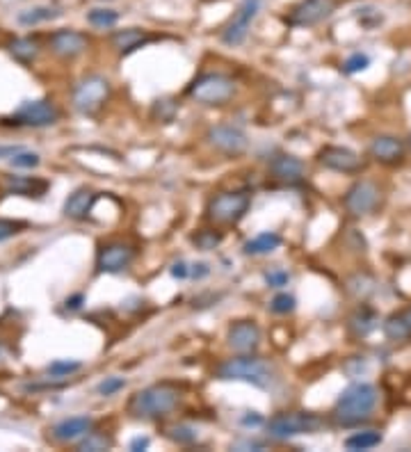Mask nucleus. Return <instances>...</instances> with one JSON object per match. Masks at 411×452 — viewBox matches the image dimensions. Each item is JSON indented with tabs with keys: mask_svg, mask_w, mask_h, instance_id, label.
<instances>
[{
	"mask_svg": "<svg viewBox=\"0 0 411 452\" xmlns=\"http://www.w3.org/2000/svg\"><path fill=\"white\" fill-rule=\"evenodd\" d=\"M9 162L14 164V167H23V169H32L39 164V155L32 153V151H16L12 158H9Z\"/></svg>",
	"mask_w": 411,
	"mask_h": 452,
	"instance_id": "32",
	"label": "nucleus"
},
{
	"mask_svg": "<svg viewBox=\"0 0 411 452\" xmlns=\"http://www.w3.org/2000/svg\"><path fill=\"white\" fill-rule=\"evenodd\" d=\"M9 51H12V55L18 62H30L37 55V44L32 39H14Z\"/></svg>",
	"mask_w": 411,
	"mask_h": 452,
	"instance_id": "29",
	"label": "nucleus"
},
{
	"mask_svg": "<svg viewBox=\"0 0 411 452\" xmlns=\"http://www.w3.org/2000/svg\"><path fill=\"white\" fill-rule=\"evenodd\" d=\"M135 258V249L126 243H110L98 252L96 258V265L100 272H107V274H117V272H124L128 265L133 263Z\"/></svg>",
	"mask_w": 411,
	"mask_h": 452,
	"instance_id": "12",
	"label": "nucleus"
},
{
	"mask_svg": "<svg viewBox=\"0 0 411 452\" xmlns=\"http://www.w3.org/2000/svg\"><path fill=\"white\" fill-rule=\"evenodd\" d=\"M374 322H377V318H374V313H372L370 309H361L359 313H356V316H352L350 325H352V329H354L359 336H365L368 331L374 329Z\"/></svg>",
	"mask_w": 411,
	"mask_h": 452,
	"instance_id": "28",
	"label": "nucleus"
},
{
	"mask_svg": "<svg viewBox=\"0 0 411 452\" xmlns=\"http://www.w3.org/2000/svg\"><path fill=\"white\" fill-rule=\"evenodd\" d=\"M110 98V82L103 76L82 78L73 89V108L82 115H94Z\"/></svg>",
	"mask_w": 411,
	"mask_h": 452,
	"instance_id": "7",
	"label": "nucleus"
},
{
	"mask_svg": "<svg viewBox=\"0 0 411 452\" xmlns=\"http://www.w3.org/2000/svg\"><path fill=\"white\" fill-rule=\"evenodd\" d=\"M126 386V380L124 377H105L103 382L98 384V395H103V398H107V395H115L119 393Z\"/></svg>",
	"mask_w": 411,
	"mask_h": 452,
	"instance_id": "33",
	"label": "nucleus"
},
{
	"mask_svg": "<svg viewBox=\"0 0 411 452\" xmlns=\"http://www.w3.org/2000/svg\"><path fill=\"white\" fill-rule=\"evenodd\" d=\"M384 334L389 340H409L411 338V306L398 313H391L384 322Z\"/></svg>",
	"mask_w": 411,
	"mask_h": 452,
	"instance_id": "19",
	"label": "nucleus"
},
{
	"mask_svg": "<svg viewBox=\"0 0 411 452\" xmlns=\"http://www.w3.org/2000/svg\"><path fill=\"white\" fill-rule=\"evenodd\" d=\"M171 432V439L174 441H178V444H192V441L197 439V434L192 432L190 427H174V430H169Z\"/></svg>",
	"mask_w": 411,
	"mask_h": 452,
	"instance_id": "38",
	"label": "nucleus"
},
{
	"mask_svg": "<svg viewBox=\"0 0 411 452\" xmlns=\"http://www.w3.org/2000/svg\"><path fill=\"white\" fill-rule=\"evenodd\" d=\"M23 224H18V222H9V219H0V243L7 238H12L18 233V228H21Z\"/></svg>",
	"mask_w": 411,
	"mask_h": 452,
	"instance_id": "39",
	"label": "nucleus"
},
{
	"mask_svg": "<svg viewBox=\"0 0 411 452\" xmlns=\"http://www.w3.org/2000/svg\"><path fill=\"white\" fill-rule=\"evenodd\" d=\"M146 448H149V439H146V437H137V439L131 441V450H135V452L146 450Z\"/></svg>",
	"mask_w": 411,
	"mask_h": 452,
	"instance_id": "43",
	"label": "nucleus"
},
{
	"mask_svg": "<svg viewBox=\"0 0 411 452\" xmlns=\"http://www.w3.org/2000/svg\"><path fill=\"white\" fill-rule=\"evenodd\" d=\"M270 309L274 313H279V316H283V313H290L292 309H295V297L288 295V292H281V295H277V297L272 299Z\"/></svg>",
	"mask_w": 411,
	"mask_h": 452,
	"instance_id": "34",
	"label": "nucleus"
},
{
	"mask_svg": "<svg viewBox=\"0 0 411 452\" xmlns=\"http://www.w3.org/2000/svg\"><path fill=\"white\" fill-rule=\"evenodd\" d=\"M377 407V389L372 384H352L341 393L332 411L334 422L341 427L361 425L370 418L372 409Z\"/></svg>",
	"mask_w": 411,
	"mask_h": 452,
	"instance_id": "1",
	"label": "nucleus"
},
{
	"mask_svg": "<svg viewBox=\"0 0 411 452\" xmlns=\"http://www.w3.org/2000/svg\"><path fill=\"white\" fill-rule=\"evenodd\" d=\"M242 422H244V425H259V422H261V416H259V413H254V416H244V418H242Z\"/></svg>",
	"mask_w": 411,
	"mask_h": 452,
	"instance_id": "45",
	"label": "nucleus"
},
{
	"mask_svg": "<svg viewBox=\"0 0 411 452\" xmlns=\"http://www.w3.org/2000/svg\"><path fill=\"white\" fill-rule=\"evenodd\" d=\"M188 94L201 105H224L235 94V80L224 73H204L192 82Z\"/></svg>",
	"mask_w": 411,
	"mask_h": 452,
	"instance_id": "5",
	"label": "nucleus"
},
{
	"mask_svg": "<svg viewBox=\"0 0 411 452\" xmlns=\"http://www.w3.org/2000/svg\"><path fill=\"white\" fill-rule=\"evenodd\" d=\"M261 343V329L256 322L252 320H237L228 327V345H231L235 352L247 354L254 352Z\"/></svg>",
	"mask_w": 411,
	"mask_h": 452,
	"instance_id": "15",
	"label": "nucleus"
},
{
	"mask_svg": "<svg viewBox=\"0 0 411 452\" xmlns=\"http://www.w3.org/2000/svg\"><path fill=\"white\" fill-rule=\"evenodd\" d=\"M94 201H96L94 192L87 190V188H80L67 199V204H64V215L71 217V219H85L91 213Z\"/></svg>",
	"mask_w": 411,
	"mask_h": 452,
	"instance_id": "20",
	"label": "nucleus"
},
{
	"mask_svg": "<svg viewBox=\"0 0 411 452\" xmlns=\"http://www.w3.org/2000/svg\"><path fill=\"white\" fill-rule=\"evenodd\" d=\"M80 370V363L78 361H55L48 366V373L53 377H69L71 373Z\"/></svg>",
	"mask_w": 411,
	"mask_h": 452,
	"instance_id": "36",
	"label": "nucleus"
},
{
	"mask_svg": "<svg viewBox=\"0 0 411 452\" xmlns=\"http://www.w3.org/2000/svg\"><path fill=\"white\" fill-rule=\"evenodd\" d=\"M5 190L23 197H41L48 190V183L30 176H5Z\"/></svg>",
	"mask_w": 411,
	"mask_h": 452,
	"instance_id": "21",
	"label": "nucleus"
},
{
	"mask_svg": "<svg viewBox=\"0 0 411 452\" xmlns=\"http://www.w3.org/2000/svg\"><path fill=\"white\" fill-rule=\"evenodd\" d=\"M381 444V434L379 432H356V434L352 437H347L345 439V448L347 450H370L374 446H379Z\"/></svg>",
	"mask_w": 411,
	"mask_h": 452,
	"instance_id": "25",
	"label": "nucleus"
},
{
	"mask_svg": "<svg viewBox=\"0 0 411 452\" xmlns=\"http://www.w3.org/2000/svg\"><path fill=\"white\" fill-rule=\"evenodd\" d=\"M379 197H381V192L372 181H356L354 186L347 190L343 204H345V210L350 215L363 217L379 206Z\"/></svg>",
	"mask_w": 411,
	"mask_h": 452,
	"instance_id": "10",
	"label": "nucleus"
},
{
	"mask_svg": "<svg viewBox=\"0 0 411 452\" xmlns=\"http://www.w3.org/2000/svg\"><path fill=\"white\" fill-rule=\"evenodd\" d=\"M208 272H210V270H208L206 263H197V265H192L190 276H195V279H201V276H206Z\"/></svg>",
	"mask_w": 411,
	"mask_h": 452,
	"instance_id": "41",
	"label": "nucleus"
},
{
	"mask_svg": "<svg viewBox=\"0 0 411 452\" xmlns=\"http://www.w3.org/2000/svg\"><path fill=\"white\" fill-rule=\"evenodd\" d=\"M370 155L377 162L396 164L405 158V144L393 135H379V137H374L372 144H370Z\"/></svg>",
	"mask_w": 411,
	"mask_h": 452,
	"instance_id": "16",
	"label": "nucleus"
},
{
	"mask_svg": "<svg viewBox=\"0 0 411 452\" xmlns=\"http://www.w3.org/2000/svg\"><path fill=\"white\" fill-rule=\"evenodd\" d=\"M206 140L210 146H215L217 151H222L226 155H240L247 151V135L242 131H237L233 126H215L210 128Z\"/></svg>",
	"mask_w": 411,
	"mask_h": 452,
	"instance_id": "13",
	"label": "nucleus"
},
{
	"mask_svg": "<svg viewBox=\"0 0 411 452\" xmlns=\"http://www.w3.org/2000/svg\"><path fill=\"white\" fill-rule=\"evenodd\" d=\"M112 446V439L100 432H87V439L78 446V450H105Z\"/></svg>",
	"mask_w": 411,
	"mask_h": 452,
	"instance_id": "31",
	"label": "nucleus"
},
{
	"mask_svg": "<svg viewBox=\"0 0 411 452\" xmlns=\"http://www.w3.org/2000/svg\"><path fill=\"white\" fill-rule=\"evenodd\" d=\"M261 3L263 0H242L233 18L222 30V41L226 46H240L247 39V34L252 30V21L261 12Z\"/></svg>",
	"mask_w": 411,
	"mask_h": 452,
	"instance_id": "9",
	"label": "nucleus"
},
{
	"mask_svg": "<svg viewBox=\"0 0 411 452\" xmlns=\"http://www.w3.org/2000/svg\"><path fill=\"white\" fill-rule=\"evenodd\" d=\"M171 276H176V279H185V276H190V267L185 263H176L171 267Z\"/></svg>",
	"mask_w": 411,
	"mask_h": 452,
	"instance_id": "40",
	"label": "nucleus"
},
{
	"mask_svg": "<svg viewBox=\"0 0 411 452\" xmlns=\"http://www.w3.org/2000/svg\"><path fill=\"white\" fill-rule=\"evenodd\" d=\"M82 302H85V295H73V297H67V309H71V311H76V309H80L82 306Z\"/></svg>",
	"mask_w": 411,
	"mask_h": 452,
	"instance_id": "42",
	"label": "nucleus"
},
{
	"mask_svg": "<svg viewBox=\"0 0 411 452\" xmlns=\"http://www.w3.org/2000/svg\"><path fill=\"white\" fill-rule=\"evenodd\" d=\"M149 41L144 30H137V27H128V30H119L112 34V44L115 49H119L122 53H131L135 49H140L142 44Z\"/></svg>",
	"mask_w": 411,
	"mask_h": 452,
	"instance_id": "23",
	"label": "nucleus"
},
{
	"mask_svg": "<svg viewBox=\"0 0 411 452\" xmlns=\"http://www.w3.org/2000/svg\"><path fill=\"white\" fill-rule=\"evenodd\" d=\"M51 49L60 58H76L87 49V37L76 30H58L51 37Z\"/></svg>",
	"mask_w": 411,
	"mask_h": 452,
	"instance_id": "17",
	"label": "nucleus"
},
{
	"mask_svg": "<svg viewBox=\"0 0 411 452\" xmlns=\"http://www.w3.org/2000/svg\"><path fill=\"white\" fill-rule=\"evenodd\" d=\"M325 425V420L318 416V413H308V411H286V413H277L274 418L268 422V432L274 439H290V437H299V434H313L320 427Z\"/></svg>",
	"mask_w": 411,
	"mask_h": 452,
	"instance_id": "6",
	"label": "nucleus"
},
{
	"mask_svg": "<svg viewBox=\"0 0 411 452\" xmlns=\"http://www.w3.org/2000/svg\"><path fill=\"white\" fill-rule=\"evenodd\" d=\"M55 119H58V110H55L51 101H27V103L18 108L12 117H5L3 124L41 128V126L55 124Z\"/></svg>",
	"mask_w": 411,
	"mask_h": 452,
	"instance_id": "8",
	"label": "nucleus"
},
{
	"mask_svg": "<svg viewBox=\"0 0 411 452\" xmlns=\"http://www.w3.org/2000/svg\"><path fill=\"white\" fill-rule=\"evenodd\" d=\"M279 245H281V235L272 233V231H265V233L256 235L254 240H249V243L244 245V254H249V256L270 254L274 249H279Z\"/></svg>",
	"mask_w": 411,
	"mask_h": 452,
	"instance_id": "24",
	"label": "nucleus"
},
{
	"mask_svg": "<svg viewBox=\"0 0 411 452\" xmlns=\"http://www.w3.org/2000/svg\"><path fill=\"white\" fill-rule=\"evenodd\" d=\"M318 160L320 164H325L327 169L341 172V174H356L363 167L359 155L350 149H343V146H325V149L318 153Z\"/></svg>",
	"mask_w": 411,
	"mask_h": 452,
	"instance_id": "14",
	"label": "nucleus"
},
{
	"mask_svg": "<svg viewBox=\"0 0 411 452\" xmlns=\"http://www.w3.org/2000/svg\"><path fill=\"white\" fill-rule=\"evenodd\" d=\"M265 281H268L270 288H283V285H288L290 281V274L286 270H279V267H274L268 274H265Z\"/></svg>",
	"mask_w": 411,
	"mask_h": 452,
	"instance_id": "37",
	"label": "nucleus"
},
{
	"mask_svg": "<svg viewBox=\"0 0 411 452\" xmlns=\"http://www.w3.org/2000/svg\"><path fill=\"white\" fill-rule=\"evenodd\" d=\"M87 21H89L91 25H94V27H100V30H107V27L117 25L119 14L115 12V9L96 7V9H91V12L87 14Z\"/></svg>",
	"mask_w": 411,
	"mask_h": 452,
	"instance_id": "27",
	"label": "nucleus"
},
{
	"mask_svg": "<svg viewBox=\"0 0 411 452\" xmlns=\"http://www.w3.org/2000/svg\"><path fill=\"white\" fill-rule=\"evenodd\" d=\"M91 430V418L87 416H76V418H67L58 422L53 427V437L58 441H76L80 437H85Z\"/></svg>",
	"mask_w": 411,
	"mask_h": 452,
	"instance_id": "22",
	"label": "nucleus"
},
{
	"mask_svg": "<svg viewBox=\"0 0 411 452\" xmlns=\"http://www.w3.org/2000/svg\"><path fill=\"white\" fill-rule=\"evenodd\" d=\"M58 14L60 12H58V9H53V7H32V9H25V12L18 14V23L37 25L41 21H51V18H55Z\"/></svg>",
	"mask_w": 411,
	"mask_h": 452,
	"instance_id": "26",
	"label": "nucleus"
},
{
	"mask_svg": "<svg viewBox=\"0 0 411 452\" xmlns=\"http://www.w3.org/2000/svg\"><path fill=\"white\" fill-rule=\"evenodd\" d=\"M178 398L181 395L171 384H153L149 389H142L133 395L131 402H128V413L142 420L162 418L176 409Z\"/></svg>",
	"mask_w": 411,
	"mask_h": 452,
	"instance_id": "2",
	"label": "nucleus"
},
{
	"mask_svg": "<svg viewBox=\"0 0 411 452\" xmlns=\"http://www.w3.org/2000/svg\"><path fill=\"white\" fill-rule=\"evenodd\" d=\"M270 172L274 179L279 181H286V183H297L304 179L306 174V164L301 162L295 155H279V158H274L272 164H270Z\"/></svg>",
	"mask_w": 411,
	"mask_h": 452,
	"instance_id": "18",
	"label": "nucleus"
},
{
	"mask_svg": "<svg viewBox=\"0 0 411 452\" xmlns=\"http://www.w3.org/2000/svg\"><path fill=\"white\" fill-rule=\"evenodd\" d=\"M336 3L334 0H301L297 7H292L286 23L292 27H311L322 23L325 18L332 16Z\"/></svg>",
	"mask_w": 411,
	"mask_h": 452,
	"instance_id": "11",
	"label": "nucleus"
},
{
	"mask_svg": "<svg viewBox=\"0 0 411 452\" xmlns=\"http://www.w3.org/2000/svg\"><path fill=\"white\" fill-rule=\"evenodd\" d=\"M215 375L219 380H235V382H249L259 389H270L274 382L272 368L263 361L259 356H235V359H226L224 363L217 366Z\"/></svg>",
	"mask_w": 411,
	"mask_h": 452,
	"instance_id": "3",
	"label": "nucleus"
},
{
	"mask_svg": "<svg viewBox=\"0 0 411 452\" xmlns=\"http://www.w3.org/2000/svg\"><path fill=\"white\" fill-rule=\"evenodd\" d=\"M370 64V58L368 55H363V53H354V55H350V58L345 60V73H359V71H363L365 67Z\"/></svg>",
	"mask_w": 411,
	"mask_h": 452,
	"instance_id": "35",
	"label": "nucleus"
},
{
	"mask_svg": "<svg viewBox=\"0 0 411 452\" xmlns=\"http://www.w3.org/2000/svg\"><path fill=\"white\" fill-rule=\"evenodd\" d=\"M192 243H195L199 249H204V252H208V249H215L219 243H222V235L210 228H201L197 235H192Z\"/></svg>",
	"mask_w": 411,
	"mask_h": 452,
	"instance_id": "30",
	"label": "nucleus"
},
{
	"mask_svg": "<svg viewBox=\"0 0 411 452\" xmlns=\"http://www.w3.org/2000/svg\"><path fill=\"white\" fill-rule=\"evenodd\" d=\"M252 206V195L247 190H231L222 192L208 201L206 215L215 224H235L247 215Z\"/></svg>",
	"mask_w": 411,
	"mask_h": 452,
	"instance_id": "4",
	"label": "nucleus"
},
{
	"mask_svg": "<svg viewBox=\"0 0 411 452\" xmlns=\"http://www.w3.org/2000/svg\"><path fill=\"white\" fill-rule=\"evenodd\" d=\"M16 151H21L18 146H0V158H12Z\"/></svg>",
	"mask_w": 411,
	"mask_h": 452,
	"instance_id": "44",
	"label": "nucleus"
}]
</instances>
